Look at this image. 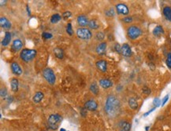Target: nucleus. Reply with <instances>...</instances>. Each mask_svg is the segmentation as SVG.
<instances>
[{"label":"nucleus","instance_id":"f257e3e1","mask_svg":"<svg viewBox=\"0 0 171 131\" xmlns=\"http://www.w3.org/2000/svg\"><path fill=\"white\" fill-rule=\"evenodd\" d=\"M121 101L114 94L108 95L104 105V111L110 118H116L121 112Z\"/></svg>","mask_w":171,"mask_h":131},{"label":"nucleus","instance_id":"f03ea898","mask_svg":"<svg viewBox=\"0 0 171 131\" xmlns=\"http://www.w3.org/2000/svg\"><path fill=\"white\" fill-rule=\"evenodd\" d=\"M37 54V51L32 49H23L20 53V58L22 59L24 62L29 63L31 61L34 60Z\"/></svg>","mask_w":171,"mask_h":131},{"label":"nucleus","instance_id":"7ed1b4c3","mask_svg":"<svg viewBox=\"0 0 171 131\" xmlns=\"http://www.w3.org/2000/svg\"><path fill=\"white\" fill-rule=\"evenodd\" d=\"M126 33H127V36L129 40H136L141 36L143 32L140 27L136 26V25H130L127 28Z\"/></svg>","mask_w":171,"mask_h":131},{"label":"nucleus","instance_id":"20e7f679","mask_svg":"<svg viewBox=\"0 0 171 131\" xmlns=\"http://www.w3.org/2000/svg\"><path fill=\"white\" fill-rule=\"evenodd\" d=\"M62 117L59 114H51L48 117L47 123L49 126L52 130H57L59 128V125L61 123Z\"/></svg>","mask_w":171,"mask_h":131},{"label":"nucleus","instance_id":"39448f33","mask_svg":"<svg viewBox=\"0 0 171 131\" xmlns=\"http://www.w3.org/2000/svg\"><path fill=\"white\" fill-rule=\"evenodd\" d=\"M42 75H43V78L45 80L48 82L50 85H54L55 82H56V76L54 71L50 68H44L42 71Z\"/></svg>","mask_w":171,"mask_h":131},{"label":"nucleus","instance_id":"423d86ee","mask_svg":"<svg viewBox=\"0 0 171 131\" xmlns=\"http://www.w3.org/2000/svg\"><path fill=\"white\" fill-rule=\"evenodd\" d=\"M76 34L77 37L81 40H84V41H88L91 39L92 37V33H91V30L86 28H80L77 29Z\"/></svg>","mask_w":171,"mask_h":131},{"label":"nucleus","instance_id":"0eeeda50","mask_svg":"<svg viewBox=\"0 0 171 131\" xmlns=\"http://www.w3.org/2000/svg\"><path fill=\"white\" fill-rule=\"evenodd\" d=\"M115 10L118 15H122V16H128L129 13V9L128 6L124 4V3H118L115 6Z\"/></svg>","mask_w":171,"mask_h":131},{"label":"nucleus","instance_id":"6e6552de","mask_svg":"<svg viewBox=\"0 0 171 131\" xmlns=\"http://www.w3.org/2000/svg\"><path fill=\"white\" fill-rule=\"evenodd\" d=\"M98 103L95 100H88L84 104V108L86 110L90 111V112H95L98 108Z\"/></svg>","mask_w":171,"mask_h":131},{"label":"nucleus","instance_id":"1a4fd4ad","mask_svg":"<svg viewBox=\"0 0 171 131\" xmlns=\"http://www.w3.org/2000/svg\"><path fill=\"white\" fill-rule=\"evenodd\" d=\"M121 54L126 58H129L133 55V51L130 47V46L128 43H124L121 46Z\"/></svg>","mask_w":171,"mask_h":131},{"label":"nucleus","instance_id":"9d476101","mask_svg":"<svg viewBox=\"0 0 171 131\" xmlns=\"http://www.w3.org/2000/svg\"><path fill=\"white\" fill-rule=\"evenodd\" d=\"M107 48V43L106 42H101L99 44L97 45L96 47V52L98 55L103 56L106 54Z\"/></svg>","mask_w":171,"mask_h":131},{"label":"nucleus","instance_id":"9b49d317","mask_svg":"<svg viewBox=\"0 0 171 131\" xmlns=\"http://www.w3.org/2000/svg\"><path fill=\"white\" fill-rule=\"evenodd\" d=\"M131 123L127 120H121L118 123L119 131H131Z\"/></svg>","mask_w":171,"mask_h":131},{"label":"nucleus","instance_id":"f8f14e48","mask_svg":"<svg viewBox=\"0 0 171 131\" xmlns=\"http://www.w3.org/2000/svg\"><path fill=\"white\" fill-rule=\"evenodd\" d=\"M22 47H23V42L22 40H19V39L13 40L12 42V46H11V49L13 52H18L22 50Z\"/></svg>","mask_w":171,"mask_h":131},{"label":"nucleus","instance_id":"ddd939ff","mask_svg":"<svg viewBox=\"0 0 171 131\" xmlns=\"http://www.w3.org/2000/svg\"><path fill=\"white\" fill-rule=\"evenodd\" d=\"M97 69L103 73L107 72V62L105 60H99L96 63Z\"/></svg>","mask_w":171,"mask_h":131},{"label":"nucleus","instance_id":"4468645a","mask_svg":"<svg viewBox=\"0 0 171 131\" xmlns=\"http://www.w3.org/2000/svg\"><path fill=\"white\" fill-rule=\"evenodd\" d=\"M77 22L78 25H80V27H86L88 25L89 20H88V17L84 15V14H81V15H79L77 17Z\"/></svg>","mask_w":171,"mask_h":131},{"label":"nucleus","instance_id":"2eb2a0df","mask_svg":"<svg viewBox=\"0 0 171 131\" xmlns=\"http://www.w3.org/2000/svg\"><path fill=\"white\" fill-rule=\"evenodd\" d=\"M99 86L103 88V89H109L110 87H113V82L108 79H101L99 81Z\"/></svg>","mask_w":171,"mask_h":131},{"label":"nucleus","instance_id":"dca6fc26","mask_svg":"<svg viewBox=\"0 0 171 131\" xmlns=\"http://www.w3.org/2000/svg\"><path fill=\"white\" fill-rule=\"evenodd\" d=\"M10 68L11 70H12V72L14 75H16V76H21L22 72H23L21 66L19 65V64L17 63V62H13V63L11 64Z\"/></svg>","mask_w":171,"mask_h":131},{"label":"nucleus","instance_id":"f3484780","mask_svg":"<svg viewBox=\"0 0 171 131\" xmlns=\"http://www.w3.org/2000/svg\"><path fill=\"white\" fill-rule=\"evenodd\" d=\"M0 25L4 29H10L12 27L11 22L5 17H2L0 18Z\"/></svg>","mask_w":171,"mask_h":131},{"label":"nucleus","instance_id":"a211bd4d","mask_svg":"<svg viewBox=\"0 0 171 131\" xmlns=\"http://www.w3.org/2000/svg\"><path fill=\"white\" fill-rule=\"evenodd\" d=\"M11 38H12V35H11L10 32H6L4 38H3V40H2V42H1L2 46H7L10 43Z\"/></svg>","mask_w":171,"mask_h":131},{"label":"nucleus","instance_id":"6ab92c4d","mask_svg":"<svg viewBox=\"0 0 171 131\" xmlns=\"http://www.w3.org/2000/svg\"><path fill=\"white\" fill-rule=\"evenodd\" d=\"M128 105L132 110H136V109L138 108V107H139L138 101H137L136 98H134V97H130V98H128Z\"/></svg>","mask_w":171,"mask_h":131},{"label":"nucleus","instance_id":"aec40b11","mask_svg":"<svg viewBox=\"0 0 171 131\" xmlns=\"http://www.w3.org/2000/svg\"><path fill=\"white\" fill-rule=\"evenodd\" d=\"M164 33H165L164 28H163V26H161V25H157V26H155L152 31L153 35H155V37H159L160 35L164 34Z\"/></svg>","mask_w":171,"mask_h":131},{"label":"nucleus","instance_id":"412c9836","mask_svg":"<svg viewBox=\"0 0 171 131\" xmlns=\"http://www.w3.org/2000/svg\"><path fill=\"white\" fill-rule=\"evenodd\" d=\"M43 97H44V94H43V92H36L35 94H34V96H33V97H32V101L36 104H39V103L42 101Z\"/></svg>","mask_w":171,"mask_h":131},{"label":"nucleus","instance_id":"4be33fe9","mask_svg":"<svg viewBox=\"0 0 171 131\" xmlns=\"http://www.w3.org/2000/svg\"><path fill=\"white\" fill-rule=\"evenodd\" d=\"M163 14L164 17L168 21L171 22V7L170 6H165L163 10Z\"/></svg>","mask_w":171,"mask_h":131},{"label":"nucleus","instance_id":"5701e85b","mask_svg":"<svg viewBox=\"0 0 171 131\" xmlns=\"http://www.w3.org/2000/svg\"><path fill=\"white\" fill-rule=\"evenodd\" d=\"M18 87H19V82L18 79L16 78H13L10 80V87L11 90L14 93L18 91Z\"/></svg>","mask_w":171,"mask_h":131},{"label":"nucleus","instance_id":"b1692460","mask_svg":"<svg viewBox=\"0 0 171 131\" xmlns=\"http://www.w3.org/2000/svg\"><path fill=\"white\" fill-rule=\"evenodd\" d=\"M54 53L55 57L59 60H61V59L64 58V52H63V50L61 48H54Z\"/></svg>","mask_w":171,"mask_h":131},{"label":"nucleus","instance_id":"393cba45","mask_svg":"<svg viewBox=\"0 0 171 131\" xmlns=\"http://www.w3.org/2000/svg\"><path fill=\"white\" fill-rule=\"evenodd\" d=\"M89 89H90V91H91L94 95H96V96L99 94V86H98V84H97L96 82H92V83L90 85Z\"/></svg>","mask_w":171,"mask_h":131},{"label":"nucleus","instance_id":"a878e982","mask_svg":"<svg viewBox=\"0 0 171 131\" xmlns=\"http://www.w3.org/2000/svg\"><path fill=\"white\" fill-rule=\"evenodd\" d=\"M88 27L89 28L92 29V30H97V29L99 28V24L98 23V21L95 19H91L89 21V23H88Z\"/></svg>","mask_w":171,"mask_h":131},{"label":"nucleus","instance_id":"bb28decb","mask_svg":"<svg viewBox=\"0 0 171 131\" xmlns=\"http://www.w3.org/2000/svg\"><path fill=\"white\" fill-rule=\"evenodd\" d=\"M61 18H62V17H61L60 14L54 13L51 17V24H57V23H59V21H61Z\"/></svg>","mask_w":171,"mask_h":131},{"label":"nucleus","instance_id":"cd10ccee","mask_svg":"<svg viewBox=\"0 0 171 131\" xmlns=\"http://www.w3.org/2000/svg\"><path fill=\"white\" fill-rule=\"evenodd\" d=\"M105 16L107 17H114L116 14V10H115L114 8L113 7H110V8L106 10L104 12Z\"/></svg>","mask_w":171,"mask_h":131},{"label":"nucleus","instance_id":"c85d7f7f","mask_svg":"<svg viewBox=\"0 0 171 131\" xmlns=\"http://www.w3.org/2000/svg\"><path fill=\"white\" fill-rule=\"evenodd\" d=\"M95 38H96V40H98V41H103V40L105 39L104 32H97L96 33Z\"/></svg>","mask_w":171,"mask_h":131},{"label":"nucleus","instance_id":"c756f323","mask_svg":"<svg viewBox=\"0 0 171 131\" xmlns=\"http://www.w3.org/2000/svg\"><path fill=\"white\" fill-rule=\"evenodd\" d=\"M121 21L125 24H131L133 22V17L131 16H126L121 19Z\"/></svg>","mask_w":171,"mask_h":131},{"label":"nucleus","instance_id":"7c9ffc66","mask_svg":"<svg viewBox=\"0 0 171 131\" xmlns=\"http://www.w3.org/2000/svg\"><path fill=\"white\" fill-rule=\"evenodd\" d=\"M66 31L67 34L69 35H73V30L72 24L71 23H68L66 25Z\"/></svg>","mask_w":171,"mask_h":131},{"label":"nucleus","instance_id":"2f4dec72","mask_svg":"<svg viewBox=\"0 0 171 131\" xmlns=\"http://www.w3.org/2000/svg\"><path fill=\"white\" fill-rule=\"evenodd\" d=\"M7 94H8V92H7V89L6 87H2L1 89H0V96L2 98H5V97H7Z\"/></svg>","mask_w":171,"mask_h":131},{"label":"nucleus","instance_id":"473e14b6","mask_svg":"<svg viewBox=\"0 0 171 131\" xmlns=\"http://www.w3.org/2000/svg\"><path fill=\"white\" fill-rule=\"evenodd\" d=\"M52 37H53V35H52V34H51V33H50V32H43V33H42V38L46 40H50V39H51Z\"/></svg>","mask_w":171,"mask_h":131},{"label":"nucleus","instance_id":"72a5a7b5","mask_svg":"<svg viewBox=\"0 0 171 131\" xmlns=\"http://www.w3.org/2000/svg\"><path fill=\"white\" fill-rule=\"evenodd\" d=\"M166 64L167 67H168L170 69H171V53H169L167 54V57H166Z\"/></svg>","mask_w":171,"mask_h":131},{"label":"nucleus","instance_id":"f704fd0d","mask_svg":"<svg viewBox=\"0 0 171 131\" xmlns=\"http://www.w3.org/2000/svg\"><path fill=\"white\" fill-rule=\"evenodd\" d=\"M71 17H72V13L70 11H66V12L62 13V18L64 19V20H67V19H69Z\"/></svg>","mask_w":171,"mask_h":131},{"label":"nucleus","instance_id":"c9c22d12","mask_svg":"<svg viewBox=\"0 0 171 131\" xmlns=\"http://www.w3.org/2000/svg\"><path fill=\"white\" fill-rule=\"evenodd\" d=\"M153 105H154V106H155V107H158V106H160V105H161L160 99H159L158 97H156V98H155V99H154V101H153Z\"/></svg>","mask_w":171,"mask_h":131},{"label":"nucleus","instance_id":"e433bc0d","mask_svg":"<svg viewBox=\"0 0 171 131\" xmlns=\"http://www.w3.org/2000/svg\"><path fill=\"white\" fill-rule=\"evenodd\" d=\"M142 91H143V93L144 94L146 95H149L151 93V89H150L149 87H143V89H142Z\"/></svg>","mask_w":171,"mask_h":131},{"label":"nucleus","instance_id":"4c0bfd02","mask_svg":"<svg viewBox=\"0 0 171 131\" xmlns=\"http://www.w3.org/2000/svg\"><path fill=\"white\" fill-rule=\"evenodd\" d=\"M114 50L115 52L118 53H121V46L119 43H116V44L114 45Z\"/></svg>","mask_w":171,"mask_h":131},{"label":"nucleus","instance_id":"58836bf2","mask_svg":"<svg viewBox=\"0 0 171 131\" xmlns=\"http://www.w3.org/2000/svg\"><path fill=\"white\" fill-rule=\"evenodd\" d=\"M169 97H170V96H169V94L166 95L165 97H163V101H162V106H164V105H166V103L167 102V101H168Z\"/></svg>","mask_w":171,"mask_h":131},{"label":"nucleus","instance_id":"ea45409f","mask_svg":"<svg viewBox=\"0 0 171 131\" xmlns=\"http://www.w3.org/2000/svg\"><path fill=\"white\" fill-rule=\"evenodd\" d=\"M155 109H156V107H152V108H151V110H149V111H148V112H146V113H144V117H146V116H147V115H149V114H151V113L153 111H155Z\"/></svg>","mask_w":171,"mask_h":131},{"label":"nucleus","instance_id":"a19ab883","mask_svg":"<svg viewBox=\"0 0 171 131\" xmlns=\"http://www.w3.org/2000/svg\"><path fill=\"white\" fill-rule=\"evenodd\" d=\"M27 11H28V15H30V10L29 9V6H27Z\"/></svg>","mask_w":171,"mask_h":131},{"label":"nucleus","instance_id":"79ce46f5","mask_svg":"<svg viewBox=\"0 0 171 131\" xmlns=\"http://www.w3.org/2000/svg\"><path fill=\"white\" fill-rule=\"evenodd\" d=\"M148 129H149V126H146V130H148Z\"/></svg>","mask_w":171,"mask_h":131}]
</instances>
